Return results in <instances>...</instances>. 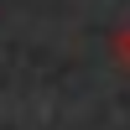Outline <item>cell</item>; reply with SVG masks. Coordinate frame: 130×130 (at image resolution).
Instances as JSON below:
<instances>
[{"label": "cell", "mask_w": 130, "mask_h": 130, "mask_svg": "<svg viewBox=\"0 0 130 130\" xmlns=\"http://www.w3.org/2000/svg\"><path fill=\"white\" fill-rule=\"evenodd\" d=\"M109 52H115V62H120V68L130 73V21H125L120 31H115V42H109Z\"/></svg>", "instance_id": "cell-1"}]
</instances>
